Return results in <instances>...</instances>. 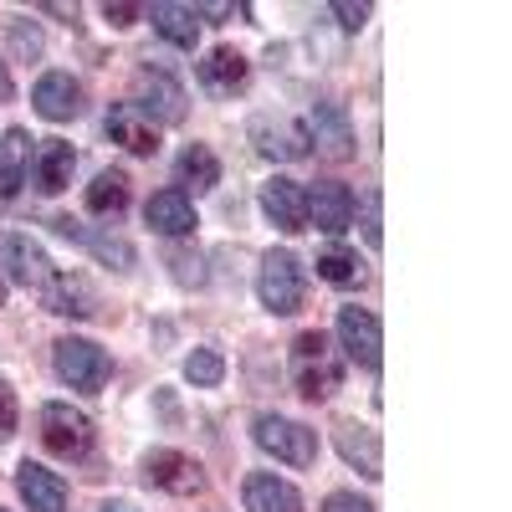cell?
I'll use <instances>...</instances> for the list:
<instances>
[{"label": "cell", "instance_id": "cell-17", "mask_svg": "<svg viewBox=\"0 0 512 512\" xmlns=\"http://www.w3.org/2000/svg\"><path fill=\"white\" fill-rule=\"evenodd\" d=\"M246 77H251V62L236 47H216V52L200 62V88L210 98H236L246 88Z\"/></svg>", "mask_w": 512, "mask_h": 512}, {"label": "cell", "instance_id": "cell-11", "mask_svg": "<svg viewBox=\"0 0 512 512\" xmlns=\"http://www.w3.org/2000/svg\"><path fill=\"white\" fill-rule=\"evenodd\" d=\"M354 190L338 185V180H318L308 190V226H318L323 236H344L354 226Z\"/></svg>", "mask_w": 512, "mask_h": 512}, {"label": "cell", "instance_id": "cell-14", "mask_svg": "<svg viewBox=\"0 0 512 512\" xmlns=\"http://www.w3.org/2000/svg\"><path fill=\"white\" fill-rule=\"evenodd\" d=\"M72 164H77V149L67 139H41L31 149V185L41 195H62L72 185Z\"/></svg>", "mask_w": 512, "mask_h": 512}, {"label": "cell", "instance_id": "cell-33", "mask_svg": "<svg viewBox=\"0 0 512 512\" xmlns=\"http://www.w3.org/2000/svg\"><path fill=\"white\" fill-rule=\"evenodd\" d=\"M364 241H369L374 251L384 246V231H379V190L364 195Z\"/></svg>", "mask_w": 512, "mask_h": 512}, {"label": "cell", "instance_id": "cell-20", "mask_svg": "<svg viewBox=\"0 0 512 512\" xmlns=\"http://www.w3.org/2000/svg\"><path fill=\"white\" fill-rule=\"evenodd\" d=\"M246 512H308L303 492L282 482L277 472H251L246 477Z\"/></svg>", "mask_w": 512, "mask_h": 512}, {"label": "cell", "instance_id": "cell-8", "mask_svg": "<svg viewBox=\"0 0 512 512\" xmlns=\"http://www.w3.org/2000/svg\"><path fill=\"white\" fill-rule=\"evenodd\" d=\"M251 144L262 149L267 159H282V164L303 159L313 149L308 144V128L297 123V118H287V113H256L251 118Z\"/></svg>", "mask_w": 512, "mask_h": 512}, {"label": "cell", "instance_id": "cell-38", "mask_svg": "<svg viewBox=\"0 0 512 512\" xmlns=\"http://www.w3.org/2000/svg\"><path fill=\"white\" fill-rule=\"evenodd\" d=\"M41 11H47V16H62V21H67V26H72V21H77V6H41Z\"/></svg>", "mask_w": 512, "mask_h": 512}, {"label": "cell", "instance_id": "cell-27", "mask_svg": "<svg viewBox=\"0 0 512 512\" xmlns=\"http://www.w3.org/2000/svg\"><path fill=\"white\" fill-rule=\"evenodd\" d=\"M185 379L195 384V390H216V384L226 379V359H221L216 349H195V354L185 359Z\"/></svg>", "mask_w": 512, "mask_h": 512}, {"label": "cell", "instance_id": "cell-25", "mask_svg": "<svg viewBox=\"0 0 512 512\" xmlns=\"http://www.w3.org/2000/svg\"><path fill=\"white\" fill-rule=\"evenodd\" d=\"M149 21H154V31L164 36V41H175V47H195L200 41V16H195V6H175V0H159V6L149 11Z\"/></svg>", "mask_w": 512, "mask_h": 512}, {"label": "cell", "instance_id": "cell-12", "mask_svg": "<svg viewBox=\"0 0 512 512\" xmlns=\"http://www.w3.org/2000/svg\"><path fill=\"white\" fill-rule=\"evenodd\" d=\"M262 210H267V221L277 231H287V236L308 231V190L297 180H287V175H272L262 185Z\"/></svg>", "mask_w": 512, "mask_h": 512}, {"label": "cell", "instance_id": "cell-16", "mask_svg": "<svg viewBox=\"0 0 512 512\" xmlns=\"http://www.w3.org/2000/svg\"><path fill=\"white\" fill-rule=\"evenodd\" d=\"M308 144H318V154L328 159H349L354 154V123L338 103H318L308 118Z\"/></svg>", "mask_w": 512, "mask_h": 512}, {"label": "cell", "instance_id": "cell-1", "mask_svg": "<svg viewBox=\"0 0 512 512\" xmlns=\"http://www.w3.org/2000/svg\"><path fill=\"white\" fill-rule=\"evenodd\" d=\"M287 374H292L303 400H328L338 384H344V354L333 349L328 333L308 328V333H297V344L287 354Z\"/></svg>", "mask_w": 512, "mask_h": 512}, {"label": "cell", "instance_id": "cell-36", "mask_svg": "<svg viewBox=\"0 0 512 512\" xmlns=\"http://www.w3.org/2000/svg\"><path fill=\"white\" fill-rule=\"evenodd\" d=\"M11 93H16V82H11V67H6V57H0V103H11Z\"/></svg>", "mask_w": 512, "mask_h": 512}, {"label": "cell", "instance_id": "cell-34", "mask_svg": "<svg viewBox=\"0 0 512 512\" xmlns=\"http://www.w3.org/2000/svg\"><path fill=\"white\" fill-rule=\"evenodd\" d=\"M333 16H338V26H344V31H364V21H369V6H354V0H338V6H333Z\"/></svg>", "mask_w": 512, "mask_h": 512}, {"label": "cell", "instance_id": "cell-22", "mask_svg": "<svg viewBox=\"0 0 512 512\" xmlns=\"http://www.w3.org/2000/svg\"><path fill=\"white\" fill-rule=\"evenodd\" d=\"M144 221H149L159 236H190V231H195V205H190L185 190H159V195H149V205H144Z\"/></svg>", "mask_w": 512, "mask_h": 512}, {"label": "cell", "instance_id": "cell-4", "mask_svg": "<svg viewBox=\"0 0 512 512\" xmlns=\"http://www.w3.org/2000/svg\"><path fill=\"white\" fill-rule=\"evenodd\" d=\"M36 425H41V446H47L52 456H62V461H82L93 451V420L82 410H72V405H62V400L41 405Z\"/></svg>", "mask_w": 512, "mask_h": 512}, {"label": "cell", "instance_id": "cell-18", "mask_svg": "<svg viewBox=\"0 0 512 512\" xmlns=\"http://www.w3.org/2000/svg\"><path fill=\"white\" fill-rule=\"evenodd\" d=\"M333 441H338V451H344V461H349V466H359V472H364L369 482H379V477H384V461H379V431H369V425H359V420H338V425H333Z\"/></svg>", "mask_w": 512, "mask_h": 512}, {"label": "cell", "instance_id": "cell-40", "mask_svg": "<svg viewBox=\"0 0 512 512\" xmlns=\"http://www.w3.org/2000/svg\"><path fill=\"white\" fill-rule=\"evenodd\" d=\"M103 512H123V507H103Z\"/></svg>", "mask_w": 512, "mask_h": 512}, {"label": "cell", "instance_id": "cell-32", "mask_svg": "<svg viewBox=\"0 0 512 512\" xmlns=\"http://www.w3.org/2000/svg\"><path fill=\"white\" fill-rule=\"evenodd\" d=\"M323 512H374V502L359 497V492H328L323 497Z\"/></svg>", "mask_w": 512, "mask_h": 512}, {"label": "cell", "instance_id": "cell-5", "mask_svg": "<svg viewBox=\"0 0 512 512\" xmlns=\"http://www.w3.org/2000/svg\"><path fill=\"white\" fill-rule=\"evenodd\" d=\"M256 446L267 456L287 461V466H313L318 461V431H308L303 420H287V415H256L251 425Z\"/></svg>", "mask_w": 512, "mask_h": 512}, {"label": "cell", "instance_id": "cell-26", "mask_svg": "<svg viewBox=\"0 0 512 512\" xmlns=\"http://www.w3.org/2000/svg\"><path fill=\"white\" fill-rule=\"evenodd\" d=\"M123 205H128V175L123 169H103V175H93V185H88V210L93 216H118Z\"/></svg>", "mask_w": 512, "mask_h": 512}, {"label": "cell", "instance_id": "cell-10", "mask_svg": "<svg viewBox=\"0 0 512 512\" xmlns=\"http://www.w3.org/2000/svg\"><path fill=\"white\" fill-rule=\"evenodd\" d=\"M0 267H6V277L11 282H21V287H47L57 272H52V262H47V251H41L31 236H21V231H6L0 236Z\"/></svg>", "mask_w": 512, "mask_h": 512}, {"label": "cell", "instance_id": "cell-41", "mask_svg": "<svg viewBox=\"0 0 512 512\" xmlns=\"http://www.w3.org/2000/svg\"><path fill=\"white\" fill-rule=\"evenodd\" d=\"M0 512H6V507H0Z\"/></svg>", "mask_w": 512, "mask_h": 512}, {"label": "cell", "instance_id": "cell-39", "mask_svg": "<svg viewBox=\"0 0 512 512\" xmlns=\"http://www.w3.org/2000/svg\"><path fill=\"white\" fill-rule=\"evenodd\" d=\"M0 303H6V282H0Z\"/></svg>", "mask_w": 512, "mask_h": 512}, {"label": "cell", "instance_id": "cell-37", "mask_svg": "<svg viewBox=\"0 0 512 512\" xmlns=\"http://www.w3.org/2000/svg\"><path fill=\"white\" fill-rule=\"evenodd\" d=\"M195 16H210V21H221V16H236V6H200Z\"/></svg>", "mask_w": 512, "mask_h": 512}, {"label": "cell", "instance_id": "cell-6", "mask_svg": "<svg viewBox=\"0 0 512 512\" xmlns=\"http://www.w3.org/2000/svg\"><path fill=\"white\" fill-rule=\"evenodd\" d=\"M338 349H344L364 374H379L384 364V333H379V318L369 308H338Z\"/></svg>", "mask_w": 512, "mask_h": 512}, {"label": "cell", "instance_id": "cell-13", "mask_svg": "<svg viewBox=\"0 0 512 512\" xmlns=\"http://www.w3.org/2000/svg\"><path fill=\"white\" fill-rule=\"evenodd\" d=\"M31 108L47 118V123H72L82 113V82L72 72H47L31 88Z\"/></svg>", "mask_w": 512, "mask_h": 512}, {"label": "cell", "instance_id": "cell-28", "mask_svg": "<svg viewBox=\"0 0 512 512\" xmlns=\"http://www.w3.org/2000/svg\"><path fill=\"white\" fill-rule=\"evenodd\" d=\"M318 277H323V282H333V287L359 282V256H354V251H344V246L323 251V256H318Z\"/></svg>", "mask_w": 512, "mask_h": 512}, {"label": "cell", "instance_id": "cell-23", "mask_svg": "<svg viewBox=\"0 0 512 512\" xmlns=\"http://www.w3.org/2000/svg\"><path fill=\"white\" fill-rule=\"evenodd\" d=\"M31 175V134L26 128H6L0 134V200H11Z\"/></svg>", "mask_w": 512, "mask_h": 512}, {"label": "cell", "instance_id": "cell-15", "mask_svg": "<svg viewBox=\"0 0 512 512\" xmlns=\"http://www.w3.org/2000/svg\"><path fill=\"white\" fill-rule=\"evenodd\" d=\"M16 492L31 512H67V482L57 472H47L41 461H21L16 466Z\"/></svg>", "mask_w": 512, "mask_h": 512}, {"label": "cell", "instance_id": "cell-2", "mask_svg": "<svg viewBox=\"0 0 512 512\" xmlns=\"http://www.w3.org/2000/svg\"><path fill=\"white\" fill-rule=\"evenodd\" d=\"M256 297H262V308L287 318L303 308V262H297L292 251H267L262 267H256Z\"/></svg>", "mask_w": 512, "mask_h": 512}, {"label": "cell", "instance_id": "cell-19", "mask_svg": "<svg viewBox=\"0 0 512 512\" xmlns=\"http://www.w3.org/2000/svg\"><path fill=\"white\" fill-rule=\"evenodd\" d=\"M108 139L113 144H123L128 154H159V128L134 108V103H113V113H108Z\"/></svg>", "mask_w": 512, "mask_h": 512}, {"label": "cell", "instance_id": "cell-24", "mask_svg": "<svg viewBox=\"0 0 512 512\" xmlns=\"http://www.w3.org/2000/svg\"><path fill=\"white\" fill-rule=\"evenodd\" d=\"M175 180H180V190L190 195H205V190H216L221 185V159L216 154H210L205 144H190L180 159H175Z\"/></svg>", "mask_w": 512, "mask_h": 512}, {"label": "cell", "instance_id": "cell-7", "mask_svg": "<svg viewBox=\"0 0 512 512\" xmlns=\"http://www.w3.org/2000/svg\"><path fill=\"white\" fill-rule=\"evenodd\" d=\"M144 482L159 487V492H169V497H195V492H205L200 461H190L185 451H169V446H159V451L144 456Z\"/></svg>", "mask_w": 512, "mask_h": 512}, {"label": "cell", "instance_id": "cell-31", "mask_svg": "<svg viewBox=\"0 0 512 512\" xmlns=\"http://www.w3.org/2000/svg\"><path fill=\"white\" fill-rule=\"evenodd\" d=\"M16 425H21V405H16V390L6 379H0V441H11L16 436Z\"/></svg>", "mask_w": 512, "mask_h": 512}, {"label": "cell", "instance_id": "cell-9", "mask_svg": "<svg viewBox=\"0 0 512 512\" xmlns=\"http://www.w3.org/2000/svg\"><path fill=\"white\" fill-rule=\"evenodd\" d=\"M134 108L159 128V123H185V88L169 72H154L144 67L139 72V93H134Z\"/></svg>", "mask_w": 512, "mask_h": 512}, {"label": "cell", "instance_id": "cell-3", "mask_svg": "<svg viewBox=\"0 0 512 512\" xmlns=\"http://www.w3.org/2000/svg\"><path fill=\"white\" fill-rule=\"evenodd\" d=\"M52 364H57L62 384H72V390H82V395H98L108 384V374H113L108 349H98L93 338H57Z\"/></svg>", "mask_w": 512, "mask_h": 512}, {"label": "cell", "instance_id": "cell-29", "mask_svg": "<svg viewBox=\"0 0 512 512\" xmlns=\"http://www.w3.org/2000/svg\"><path fill=\"white\" fill-rule=\"evenodd\" d=\"M88 246L103 256V262H113L118 272H128V267H134V246H128L123 236H88Z\"/></svg>", "mask_w": 512, "mask_h": 512}, {"label": "cell", "instance_id": "cell-35", "mask_svg": "<svg viewBox=\"0 0 512 512\" xmlns=\"http://www.w3.org/2000/svg\"><path fill=\"white\" fill-rule=\"evenodd\" d=\"M103 21H108L113 31H123V26L139 21V6H128V0H118V6H113V0H108V6H103Z\"/></svg>", "mask_w": 512, "mask_h": 512}, {"label": "cell", "instance_id": "cell-21", "mask_svg": "<svg viewBox=\"0 0 512 512\" xmlns=\"http://www.w3.org/2000/svg\"><path fill=\"white\" fill-rule=\"evenodd\" d=\"M41 303H47V313H62V318H93L98 313L93 287L82 277H72V272H57L47 287H41Z\"/></svg>", "mask_w": 512, "mask_h": 512}, {"label": "cell", "instance_id": "cell-30", "mask_svg": "<svg viewBox=\"0 0 512 512\" xmlns=\"http://www.w3.org/2000/svg\"><path fill=\"white\" fill-rule=\"evenodd\" d=\"M11 47H16L26 62H36V57H41V31H36L26 16H16V21H11Z\"/></svg>", "mask_w": 512, "mask_h": 512}]
</instances>
